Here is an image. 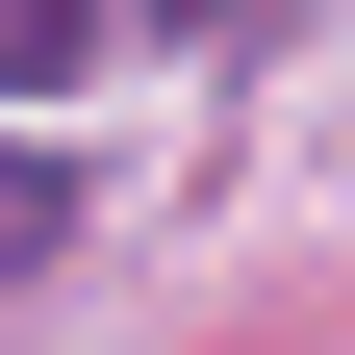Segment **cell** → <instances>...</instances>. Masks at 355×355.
<instances>
[{"instance_id": "6da1fadb", "label": "cell", "mask_w": 355, "mask_h": 355, "mask_svg": "<svg viewBox=\"0 0 355 355\" xmlns=\"http://www.w3.org/2000/svg\"><path fill=\"white\" fill-rule=\"evenodd\" d=\"M51 254H76V178H51V153H0V279H51Z\"/></svg>"}, {"instance_id": "7a4b0ae2", "label": "cell", "mask_w": 355, "mask_h": 355, "mask_svg": "<svg viewBox=\"0 0 355 355\" xmlns=\"http://www.w3.org/2000/svg\"><path fill=\"white\" fill-rule=\"evenodd\" d=\"M76 51H102V0H0V76H26V102H51Z\"/></svg>"}, {"instance_id": "3957f363", "label": "cell", "mask_w": 355, "mask_h": 355, "mask_svg": "<svg viewBox=\"0 0 355 355\" xmlns=\"http://www.w3.org/2000/svg\"><path fill=\"white\" fill-rule=\"evenodd\" d=\"M178 26H254V0H178Z\"/></svg>"}]
</instances>
